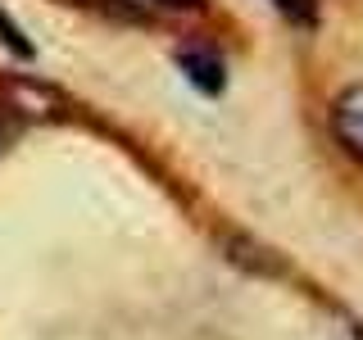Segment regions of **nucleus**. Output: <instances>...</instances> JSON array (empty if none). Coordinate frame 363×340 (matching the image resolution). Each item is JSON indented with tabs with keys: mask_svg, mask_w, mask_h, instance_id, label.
I'll list each match as a JSON object with an SVG mask.
<instances>
[{
	"mask_svg": "<svg viewBox=\"0 0 363 340\" xmlns=\"http://www.w3.org/2000/svg\"><path fill=\"white\" fill-rule=\"evenodd\" d=\"M332 132L354 159H363V86H350L332 100Z\"/></svg>",
	"mask_w": 363,
	"mask_h": 340,
	"instance_id": "f03ea898",
	"label": "nucleus"
},
{
	"mask_svg": "<svg viewBox=\"0 0 363 340\" xmlns=\"http://www.w3.org/2000/svg\"><path fill=\"white\" fill-rule=\"evenodd\" d=\"M277 14H286L295 28H313L318 23V0H272Z\"/></svg>",
	"mask_w": 363,
	"mask_h": 340,
	"instance_id": "7ed1b4c3",
	"label": "nucleus"
},
{
	"mask_svg": "<svg viewBox=\"0 0 363 340\" xmlns=\"http://www.w3.org/2000/svg\"><path fill=\"white\" fill-rule=\"evenodd\" d=\"M159 5H173V9H191L196 0H159Z\"/></svg>",
	"mask_w": 363,
	"mask_h": 340,
	"instance_id": "39448f33",
	"label": "nucleus"
},
{
	"mask_svg": "<svg viewBox=\"0 0 363 340\" xmlns=\"http://www.w3.org/2000/svg\"><path fill=\"white\" fill-rule=\"evenodd\" d=\"M177 68L186 73V82L196 91H204V96H218L223 82H227V68L218 60V50H209V45H182Z\"/></svg>",
	"mask_w": 363,
	"mask_h": 340,
	"instance_id": "f257e3e1",
	"label": "nucleus"
},
{
	"mask_svg": "<svg viewBox=\"0 0 363 340\" xmlns=\"http://www.w3.org/2000/svg\"><path fill=\"white\" fill-rule=\"evenodd\" d=\"M0 32H5V45H9V50H14V55H23V60H28V55H32V41L23 37V32H18V28H14V23H9L5 14H0Z\"/></svg>",
	"mask_w": 363,
	"mask_h": 340,
	"instance_id": "20e7f679",
	"label": "nucleus"
}]
</instances>
